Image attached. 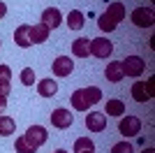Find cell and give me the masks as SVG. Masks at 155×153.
Returning <instances> with one entry per match:
<instances>
[{
	"mask_svg": "<svg viewBox=\"0 0 155 153\" xmlns=\"http://www.w3.org/2000/svg\"><path fill=\"white\" fill-rule=\"evenodd\" d=\"M102 100V90L97 86H88V88H77L74 93L70 95V102H72V109L77 111H88L93 104Z\"/></svg>",
	"mask_w": 155,
	"mask_h": 153,
	"instance_id": "obj_1",
	"label": "cell"
},
{
	"mask_svg": "<svg viewBox=\"0 0 155 153\" xmlns=\"http://www.w3.org/2000/svg\"><path fill=\"white\" fill-rule=\"evenodd\" d=\"M88 51H91L93 58H111V53H114V42L107 39V37H93Z\"/></svg>",
	"mask_w": 155,
	"mask_h": 153,
	"instance_id": "obj_2",
	"label": "cell"
},
{
	"mask_svg": "<svg viewBox=\"0 0 155 153\" xmlns=\"http://www.w3.org/2000/svg\"><path fill=\"white\" fill-rule=\"evenodd\" d=\"M130 21L137 25V28H153L155 23V12L150 7H137L134 12L130 14Z\"/></svg>",
	"mask_w": 155,
	"mask_h": 153,
	"instance_id": "obj_3",
	"label": "cell"
},
{
	"mask_svg": "<svg viewBox=\"0 0 155 153\" xmlns=\"http://www.w3.org/2000/svg\"><path fill=\"white\" fill-rule=\"evenodd\" d=\"M120 67H123L125 76H141L143 70H146V63H143V58H139V56H125L123 60H120Z\"/></svg>",
	"mask_w": 155,
	"mask_h": 153,
	"instance_id": "obj_4",
	"label": "cell"
},
{
	"mask_svg": "<svg viewBox=\"0 0 155 153\" xmlns=\"http://www.w3.org/2000/svg\"><path fill=\"white\" fill-rule=\"evenodd\" d=\"M26 141L30 144L32 148H39V146H44L46 144V139H49V132H46V127H42V125H30L26 130Z\"/></svg>",
	"mask_w": 155,
	"mask_h": 153,
	"instance_id": "obj_5",
	"label": "cell"
},
{
	"mask_svg": "<svg viewBox=\"0 0 155 153\" xmlns=\"http://www.w3.org/2000/svg\"><path fill=\"white\" fill-rule=\"evenodd\" d=\"M118 132L123 134V137H137V134L141 132V118H137V116H125L118 121Z\"/></svg>",
	"mask_w": 155,
	"mask_h": 153,
	"instance_id": "obj_6",
	"label": "cell"
},
{
	"mask_svg": "<svg viewBox=\"0 0 155 153\" xmlns=\"http://www.w3.org/2000/svg\"><path fill=\"white\" fill-rule=\"evenodd\" d=\"M72 123H74V114H72L70 109H53L51 111V125L53 127H60V130H67V127H72Z\"/></svg>",
	"mask_w": 155,
	"mask_h": 153,
	"instance_id": "obj_7",
	"label": "cell"
},
{
	"mask_svg": "<svg viewBox=\"0 0 155 153\" xmlns=\"http://www.w3.org/2000/svg\"><path fill=\"white\" fill-rule=\"evenodd\" d=\"M51 70H53V76H70L72 70H74V60L70 56H58L53 58Z\"/></svg>",
	"mask_w": 155,
	"mask_h": 153,
	"instance_id": "obj_8",
	"label": "cell"
},
{
	"mask_svg": "<svg viewBox=\"0 0 155 153\" xmlns=\"http://www.w3.org/2000/svg\"><path fill=\"white\" fill-rule=\"evenodd\" d=\"M42 23L49 28V30H56L60 23H63V12H60L58 7H46L44 12H42Z\"/></svg>",
	"mask_w": 155,
	"mask_h": 153,
	"instance_id": "obj_9",
	"label": "cell"
},
{
	"mask_svg": "<svg viewBox=\"0 0 155 153\" xmlns=\"http://www.w3.org/2000/svg\"><path fill=\"white\" fill-rule=\"evenodd\" d=\"M86 127L91 132H102L104 127H107V114H97V111L86 114Z\"/></svg>",
	"mask_w": 155,
	"mask_h": 153,
	"instance_id": "obj_10",
	"label": "cell"
},
{
	"mask_svg": "<svg viewBox=\"0 0 155 153\" xmlns=\"http://www.w3.org/2000/svg\"><path fill=\"white\" fill-rule=\"evenodd\" d=\"M49 32H51V30H49V28L39 21V23H35V25H30V28H28V37H30L32 44H42V42H46V39H49Z\"/></svg>",
	"mask_w": 155,
	"mask_h": 153,
	"instance_id": "obj_11",
	"label": "cell"
},
{
	"mask_svg": "<svg viewBox=\"0 0 155 153\" xmlns=\"http://www.w3.org/2000/svg\"><path fill=\"white\" fill-rule=\"evenodd\" d=\"M123 67H120V60H109V65H107V70H104V79L111 83H118L123 81Z\"/></svg>",
	"mask_w": 155,
	"mask_h": 153,
	"instance_id": "obj_12",
	"label": "cell"
},
{
	"mask_svg": "<svg viewBox=\"0 0 155 153\" xmlns=\"http://www.w3.org/2000/svg\"><path fill=\"white\" fill-rule=\"evenodd\" d=\"M28 28H30L28 23H21L19 28L14 30V44L21 46V49H30V46H32L30 37H28Z\"/></svg>",
	"mask_w": 155,
	"mask_h": 153,
	"instance_id": "obj_13",
	"label": "cell"
},
{
	"mask_svg": "<svg viewBox=\"0 0 155 153\" xmlns=\"http://www.w3.org/2000/svg\"><path fill=\"white\" fill-rule=\"evenodd\" d=\"M88 46H91V37H79V39H74V42H72V56L88 58V56H91Z\"/></svg>",
	"mask_w": 155,
	"mask_h": 153,
	"instance_id": "obj_14",
	"label": "cell"
},
{
	"mask_svg": "<svg viewBox=\"0 0 155 153\" xmlns=\"http://www.w3.org/2000/svg\"><path fill=\"white\" fill-rule=\"evenodd\" d=\"M37 93L42 97H53L56 93H58V83H56V79H39V81H37Z\"/></svg>",
	"mask_w": 155,
	"mask_h": 153,
	"instance_id": "obj_15",
	"label": "cell"
},
{
	"mask_svg": "<svg viewBox=\"0 0 155 153\" xmlns=\"http://www.w3.org/2000/svg\"><path fill=\"white\" fill-rule=\"evenodd\" d=\"M84 12H81V9H72L70 14H67V21H65V23H67V28H70V30H81V28H84Z\"/></svg>",
	"mask_w": 155,
	"mask_h": 153,
	"instance_id": "obj_16",
	"label": "cell"
},
{
	"mask_svg": "<svg viewBox=\"0 0 155 153\" xmlns=\"http://www.w3.org/2000/svg\"><path fill=\"white\" fill-rule=\"evenodd\" d=\"M132 97H134V102H148L150 100L146 81H134V86H132Z\"/></svg>",
	"mask_w": 155,
	"mask_h": 153,
	"instance_id": "obj_17",
	"label": "cell"
},
{
	"mask_svg": "<svg viewBox=\"0 0 155 153\" xmlns=\"http://www.w3.org/2000/svg\"><path fill=\"white\" fill-rule=\"evenodd\" d=\"M107 14H109L111 19L116 21V23H120V21L125 19V5L123 2H109V7H107Z\"/></svg>",
	"mask_w": 155,
	"mask_h": 153,
	"instance_id": "obj_18",
	"label": "cell"
},
{
	"mask_svg": "<svg viewBox=\"0 0 155 153\" xmlns=\"http://www.w3.org/2000/svg\"><path fill=\"white\" fill-rule=\"evenodd\" d=\"M104 114L109 116H123L125 114V102L123 100H109L104 104Z\"/></svg>",
	"mask_w": 155,
	"mask_h": 153,
	"instance_id": "obj_19",
	"label": "cell"
},
{
	"mask_svg": "<svg viewBox=\"0 0 155 153\" xmlns=\"http://www.w3.org/2000/svg\"><path fill=\"white\" fill-rule=\"evenodd\" d=\"M97 25H100V30H102V32H114L118 23L111 19L107 12H102V14H100V19H97Z\"/></svg>",
	"mask_w": 155,
	"mask_h": 153,
	"instance_id": "obj_20",
	"label": "cell"
},
{
	"mask_svg": "<svg viewBox=\"0 0 155 153\" xmlns=\"http://www.w3.org/2000/svg\"><path fill=\"white\" fill-rule=\"evenodd\" d=\"M14 130H16L14 118H12V116H5V114H2V116H0V134H2V137H9Z\"/></svg>",
	"mask_w": 155,
	"mask_h": 153,
	"instance_id": "obj_21",
	"label": "cell"
},
{
	"mask_svg": "<svg viewBox=\"0 0 155 153\" xmlns=\"http://www.w3.org/2000/svg\"><path fill=\"white\" fill-rule=\"evenodd\" d=\"M74 151L81 153V151H95V144H93L91 137H79L77 141H74Z\"/></svg>",
	"mask_w": 155,
	"mask_h": 153,
	"instance_id": "obj_22",
	"label": "cell"
},
{
	"mask_svg": "<svg viewBox=\"0 0 155 153\" xmlns=\"http://www.w3.org/2000/svg\"><path fill=\"white\" fill-rule=\"evenodd\" d=\"M14 151H16V153H35L37 148H32L30 144L26 141V137H16V141H14Z\"/></svg>",
	"mask_w": 155,
	"mask_h": 153,
	"instance_id": "obj_23",
	"label": "cell"
},
{
	"mask_svg": "<svg viewBox=\"0 0 155 153\" xmlns=\"http://www.w3.org/2000/svg\"><path fill=\"white\" fill-rule=\"evenodd\" d=\"M21 83L23 86H35V70L32 67H23L21 70Z\"/></svg>",
	"mask_w": 155,
	"mask_h": 153,
	"instance_id": "obj_24",
	"label": "cell"
},
{
	"mask_svg": "<svg viewBox=\"0 0 155 153\" xmlns=\"http://www.w3.org/2000/svg\"><path fill=\"white\" fill-rule=\"evenodd\" d=\"M134 148H132V144H127V141H118V144H114L111 146V153H132Z\"/></svg>",
	"mask_w": 155,
	"mask_h": 153,
	"instance_id": "obj_25",
	"label": "cell"
},
{
	"mask_svg": "<svg viewBox=\"0 0 155 153\" xmlns=\"http://www.w3.org/2000/svg\"><path fill=\"white\" fill-rule=\"evenodd\" d=\"M9 79H12V67L0 63V81H9Z\"/></svg>",
	"mask_w": 155,
	"mask_h": 153,
	"instance_id": "obj_26",
	"label": "cell"
},
{
	"mask_svg": "<svg viewBox=\"0 0 155 153\" xmlns=\"http://www.w3.org/2000/svg\"><path fill=\"white\" fill-rule=\"evenodd\" d=\"M9 93H12V83L9 81H0V95H9Z\"/></svg>",
	"mask_w": 155,
	"mask_h": 153,
	"instance_id": "obj_27",
	"label": "cell"
},
{
	"mask_svg": "<svg viewBox=\"0 0 155 153\" xmlns=\"http://www.w3.org/2000/svg\"><path fill=\"white\" fill-rule=\"evenodd\" d=\"M146 88H148V93H150V97H153V95H155V93H153V88H155V79H153V76H150L148 81H146Z\"/></svg>",
	"mask_w": 155,
	"mask_h": 153,
	"instance_id": "obj_28",
	"label": "cell"
},
{
	"mask_svg": "<svg viewBox=\"0 0 155 153\" xmlns=\"http://www.w3.org/2000/svg\"><path fill=\"white\" fill-rule=\"evenodd\" d=\"M5 109H7V97L0 95V114H5Z\"/></svg>",
	"mask_w": 155,
	"mask_h": 153,
	"instance_id": "obj_29",
	"label": "cell"
},
{
	"mask_svg": "<svg viewBox=\"0 0 155 153\" xmlns=\"http://www.w3.org/2000/svg\"><path fill=\"white\" fill-rule=\"evenodd\" d=\"M5 14H7V5H5V2H0V19H2Z\"/></svg>",
	"mask_w": 155,
	"mask_h": 153,
	"instance_id": "obj_30",
	"label": "cell"
},
{
	"mask_svg": "<svg viewBox=\"0 0 155 153\" xmlns=\"http://www.w3.org/2000/svg\"><path fill=\"white\" fill-rule=\"evenodd\" d=\"M141 153H155V148H143Z\"/></svg>",
	"mask_w": 155,
	"mask_h": 153,
	"instance_id": "obj_31",
	"label": "cell"
},
{
	"mask_svg": "<svg viewBox=\"0 0 155 153\" xmlns=\"http://www.w3.org/2000/svg\"><path fill=\"white\" fill-rule=\"evenodd\" d=\"M53 153H70V151H63V148H58V151H53Z\"/></svg>",
	"mask_w": 155,
	"mask_h": 153,
	"instance_id": "obj_32",
	"label": "cell"
},
{
	"mask_svg": "<svg viewBox=\"0 0 155 153\" xmlns=\"http://www.w3.org/2000/svg\"><path fill=\"white\" fill-rule=\"evenodd\" d=\"M81 153H95V151H81Z\"/></svg>",
	"mask_w": 155,
	"mask_h": 153,
	"instance_id": "obj_33",
	"label": "cell"
},
{
	"mask_svg": "<svg viewBox=\"0 0 155 153\" xmlns=\"http://www.w3.org/2000/svg\"><path fill=\"white\" fill-rule=\"evenodd\" d=\"M0 46H2V42H0Z\"/></svg>",
	"mask_w": 155,
	"mask_h": 153,
	"instance_id": "obj_34",
	"label": "cell"
}]
</instances>
